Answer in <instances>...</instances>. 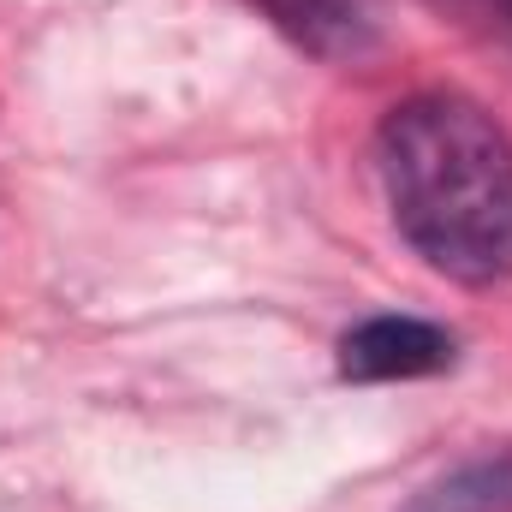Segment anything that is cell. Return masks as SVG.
Returning a JSON list of instances; mask_svg holds the SVG:
<instances>
[{
  "label": "cell",
  "instance_id": "3",
  "mask_svg": "<svg viewBox=\"0 0 512 512\" xmlns=\"http://www.w3.org/2000/svg\"><path fill=\"white\" fill-rule=\"evenodd\" d=\"M262 6H268V18L286 36H298L310 54H328V60L364 54L376 42V30H370L358 0H262Z\"/></svg>",
  "mask_w": 512,
  "mask_h": 512
},
{
  "label": "cell",
  "instance_id": "5",
  "mask_svg": "<svg viewBox=\"0 0 512 512\" xmlns=\"http://www.w3.org/2000/svg\"><path fill=\"white\" fill-rule=\"evenodd\" d=\"M507 24H512V0H507Z\"/></svg>",
  "mask_w": 512,
  "mask_h": 512
},
{
  "label": "cell",
  "instance_id": "4",
  "mask_svg": "<svg viewBox=\"0 0 512 512\" xmlns=\"http://www.w3.org/2000/svg\"><path fill=\"white\" fill-rule=\"evenodd\" d=\"M411 512H512V453L459 465L453 477L423 489Z\"/></svg>",
  "mask_w": 512,
  "mask_h": 512
},
{
  "label": "cell",
  "instance_id": "2",
  "mask_svg": "<svg viewBox=\"0 0 512 512\" xmlns=\"http://www.w3.org/2000/svg\"><path fill=\"white\" fill-rule=\"evenodd\" d=\"M453 358H459V340L423 316H370L340 340L346 382H423L453 370Z\"/></svg>",
  "mask_w": 512,
  "mask_h": 512
},
{
  "label": "cell",
  "instance_id": "1",
  "mask_svg": "<svg viewBox=\"0 0 512 512\" xmlns=\"http://www.w3.org/2000/svg\"><path fill=\"white\" fill-rule=\"evenodd\" d=\"M376 173L399 239L459 286L512 280V137L453 90L387 108Z\"/></svg>",
  "mask_w": 512,
  "mask_h": 512
}]
</instances>
